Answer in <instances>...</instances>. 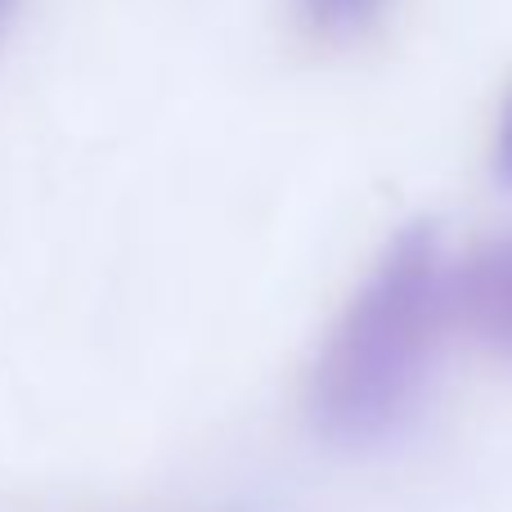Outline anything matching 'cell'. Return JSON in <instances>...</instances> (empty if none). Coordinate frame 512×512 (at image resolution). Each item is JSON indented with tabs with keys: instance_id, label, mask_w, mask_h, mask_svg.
Wrapping results in <instances>:
<instances>
[{
	"instance_id": "obj_4",
	"label": "cell",
	"mask_w": 512,
	"mask_h": 512,
	"mask_svg": "<svg viewBox=\"0 0 512 512\" xmlns=\"http://www.w3.org/2000/svg\"><path fill=\"white\" fill-rule=\"evenodd\" d=\"M495 176L499 185L512 189V90L504 99V113H499V135H495Z\"/></svg>"
},
{
	"instance_id": "obj_2",
	"label": "cell",
	"mask_w": 512,
	"mask_h": 512,
	"mask_svg": "<svg viewBox=\"0 0 512 512\" xmlns=\"http://www.w3.org/2000/svg\"><path fill=\"white\" fill-rule=\"evenodd\" d=\"M450 315L512 360V239H486L450 270Z\"/></svg>"
},
{
	"instance_id": "obj_3",
	"label": "cell",
	"mask_w": 512,
	"mask_h": 512,
	"mask_svg": "<svg viewBox=\"0 0 512 512\" xmlns=\"http://www.w3.org/2000/svg\"><path fill=\"white\" fill-rule=\"evenodd\" d=\"M387 0H301L306 18L324 36H360L378 23Z\"/></svg>"
},
{
	"instance_id": "obj_1",
	"label": "cell",
	"mask_w": 512,
	"mask_h": 512,
	"mask_svg": "<svg viewBox=\"0 0 512 512\" xmlns=\"http://www.w3.org/2000/svg\"><path fill=\"white\" fill-rule=\"evenodd\" d=\"M450 319V270L432 225L387 243L342 310L310 378V418L333 445H378L414 414Z\"/></svg>"
}]
</instances>
